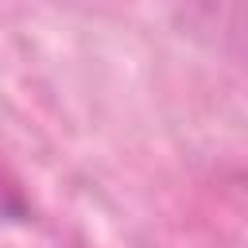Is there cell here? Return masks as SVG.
Instances as JSON below:
<instances>
[{
  "instance_id": "6da1fadb",
  "label": "cell",
  "mask_w": 248,
  "mask_h": 248,
  "mask_svg": "<svg viewBox=\"0 0 248 248\" xmlns=\"http://www.w3.org/2000/svg\"><path fill=\"white\" fill-rule=\"evenodd\" d=\"M0 221H16V225L31 221V202L19 186V178L4 163H0Z\"/></svg>"
}]
</instances>
